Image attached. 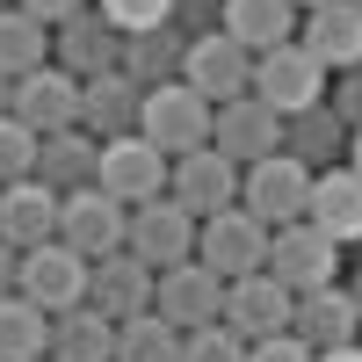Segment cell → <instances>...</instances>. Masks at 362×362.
I'll use <instances>...</instances> for the list:
<instances>
[{"mask_svg":"<svg viewBox=\"0 0 362 362\" xmlns=\"http://www.w3.org/2000/svg\"><path fill=\"white\" fill-rule=\"evenodd\" d=\"M210 124H218V109H210L189 80H167V87H145V116H138V138H153L167 160H189L210 145Z\"/></svg>","mask_w":362,"mask_h":362,"instance_id":"cell-1","label":"cell"},{"mask_svg":"<svg viewBox=\"0 0 362 362\" xmlns=\"http://www.w3.org/2000/svg\"><path fill=\"white\" fill-rule=\"evenodd\" d=\"M268 247H276V232H268L247 203H232V210H218V218H203V232H196V261L210 268V276H225V283L261 276V268H268Z\"/></svg>","mask_w":362,"mask_h":362,"instance_id":"cell-2","label":"cell"},{"mask_svg":"<svg viewBox=\"0 0 362 362\" xmlns=\"http://www.w3.org/2000/svg\"><path fill=\"white\" fill-rule=\"evenodd\" d=\"M326 87H334V73L305 51V37H290V44H276V51L254 58V95L276 109V116H297V109L326 102Z\"/></svg>","mask_w":362,"mask_h":362,"instance_id":"cell-3","label":"cell"},{"mask_svg":"<svg viewBox=\"0 0 362 362\" xmlns=\"http://www.w3.org/2000/svg\"><path fill=\"white\" fill-rule=\"evenodd\" d=\"M167 174H174V160L160 153L153 138H109L102 145V174H95V189H109L124 210H145V203H160L167 196Z\"/></svg>","mask_w":362,"mask_h":362,"instance_id":"cell-4","label":"cell"},{"mask_svg":"<svg viewBox=\"0 0 362 362\" xmlns=\"http://www.w3.org/2000/svg\"><path fill=\"white\" fill-rule=\"evenodd\" d=\"M87 283H95V261L87 254H73L66 239H51V247H29L22 254V297L37 312H80L87 305Z\"/></svg>","mask_w":362,"mask_h":362,"instance_id":"cell-5","label":"cell"},{"mask_svg":"<svg viewBox=\"0 0 362 362\" xmlns=\"http://www.w3.org/2000/svg\"><path fill=\"white\" fill-rule=\"evenodd\" d=\"M58 239H66L73 254H87V261H109V254L131 247V210L109 189H73L58 203Z\"/></svg>","mask_w":362,"mask_h":362,"instance_id":"cell-6","label":"cell"},{"mask_svg":"<svg viewBox=\"0 0 362 362\" xmlns=\"http://www.w3.org/2000/svg\"><path fill=\"white\" fill-rule=\"evenodd\" d=\"M239 203H247L268 232H283V225H297V218H305V203H312V174L297 167L290 153L254 160L247 174H239Z\"/></svg>","mask_w":362,"mask_h":362,"instance_id":"cell-7","label":"cell"},{"mask_svg":"<svg viewBox=\"0 0 362 362\" xmlns=\"http://www.w3.org/2000/svg\"><path fill=\"white\" fill-rule=\"evenodd\" d=\"M210 153H225L239 174H247L254 160H276L283 153V116L268 109L261 95H239L218 109V124H210Z\"/></svg>","mask_w":362,"mask_h":362,"instance_id":"cell-8","label":"cell"},{"mask_svg":"<svg viewBox=\"0 0 362 362\" xmlns=\"http://www.w3.org/2000/svg\"><path fill=\"white\" fill-rule=\"evenodd\" d=\"M181 80H189L210 109H225V102H239V95H254V51L232 44L225 29H210V37L189 44V66H181Z\"/></svg>","mask_w":362,"mask_h":362,"instance_id":"cell-9","label":"cell"},{"mask_svg":"<svg viewBox=\"0 0 362 362\" xmlns=\"http://www.w3.org/2000/svg\"><path fill=\"white\" fill-rule=\"evenodd\" d=\"M268 276L290 283L297 297H305V290H326V283H341V247H334L312 218H297V225L276 232V247H268Z\"/></svg>","mask_w":362,"mask_h":362,"instance_id":"cell-10","label":"cell"},{"mask_svg":"<svg viewBox=\"0 0 362 362\" xmlns=\"http://www.w3.org/2000/svg\"><path fill=\"white\" fill-rule=\"evenodd\" d=\"M290 312H297V290L290 283H276L261 268V276H239V283H225V326L239 341H276V334H290Z\"/></svg>","mask_w":362,"mask_h":362,"instance_id":"cell-11","label":"cell"},{"mask_svg":"<svg viewBox=\"0 0 362 362\" xmlns=\"http://www.w3.org/2000/svg\"><path fill=\"white\" fill-rule=\"evenodd\" d=\"M153 312L174 326V334H196V326H225V276H210L203 261H181L160 276Z\"/></svg>","mask_w":362,"mask_h":362,"instance_id":"cell-12","label":"cell"},{"mask_svg":"<svg viewBox=\"0 0 362 362\" xmlns=\"http://www.w3.org/2000/svg\"><path fill=\"white\" fill-rule=\"evenodd\" d=\"M196 218L181 203H145V210H131V254L153 268V276H167V268H181V261H196Z\"/></svg>","mask_w":362,"mask_h":362,"instance_id":"cell-13","label":"cell"},{"mask_svg":"<svg viewBox=\"0 0 362 362\" xmlns=\"http://www.w3.org/2000/svg\"><path fill=\"white\" fill-rule=\"evenodd\" d=\"M167 203H181L189 218L203 225V218H218V210H232L239 203V167L225 160V153H189V160H174V174H167Z\"/></svg>","mask_w":362,"mask_h":362,"instance_id":"cell-14","label":"cell"},{"mask_svg":"<svg viewBox=\"0 0 362 362\" xmlns=\"http://www.w3.org/2000/svg\"><path fill=\"white\" fill-rule=\"evenodd\" d=\"M51 66H66L73 80H95V73H116L124 66V37L102 8H80L66 29H51Z\"/></svg>","mask_w":362,"mask_h":362,"instance_id":"cell-15","label":"cell"},{"mask_svg":"<svg viewBox=\"0 0 362 362\" xmlns=\"http://www.w3.org/2000/svg\"><path fill=\"white\" fill-rule=\"evenodd\" d=\"M138 116H145V87L124 73V66H116V73H95V80H87L80 87V131L87 138H131L138 131Z\"/></svg>","mask_w":362,"mask_h":362,"instance_id":"cell-16","label":"cell"},{"mask_svg":"<svg viewBox=\"0 0 362 362\" xmlns=\"http://www.w3.org/2000/svg\"><path fill=\"white\" fill-rule=\"evenodd\" d=\"M348 124H341V109L334 102H312V109H297L283 116V153L305 167V174H326V167H348Z\"/></svg>","mask_w":362,"mask_h":362,"instance_id":"cell-17","label":"cell"},{"mask_svg":"<svg viewBox=\"0 0 362 362\" xmlns=\"http://www.w3.org/2000/svg\"><path fill=\"white\" fill-rule=\"evenodd\" d=\"M290 334L305 341L312 355H326V348H348V341L362 334V305L348 297V283L305 290V297H297V312H290Z\"/></svg>","mask_w":362,"mask_h":362,"instance_id":"cell-18","label":"cell"},{"mask_svg":"<svg viewBox=\"0 0 362 362\" xmlns=\"http://www.w3.org/2000/svg\"><path fill=\"white\" fill-rule=\"evenodd\" d=\"M153 290H160V276L145 268L131 247L124 254H109V261H95V283H87V305H95L102 319H138V312H153Z\"/></svg>","mask_w":362,"mask_h":362,"instance_id":"cell-19","label":"cell"},{"mask_svg":"<svg viewBox=\"0 0 362 362\" xmlns=\"http://www.w3.org/2000/svg\"><path fill=\"white\" fill-rule=\"evenodd\" d=\"M80 87L87 80H73L66 66H44V73H29L22 80V95H15V116L37 138H58V131H80Z\"/></svg>","mask_w":362,"mask_h":362,"instance_id":"cell-20","label":"cell"},{"mask_svg":"<svg viewBox=\"0 0 362 362\" xmlns=\"http://www.w3.org/2000/svg\"><path fill=\"white\" fill-rule=\"evenodd\" d=\"M58 203H66V196L44 189L37 174L15 181V189H0V239L22 247V254L29 247H51V239H58Z\"/></svg>","mask_w":362,"mask_h":362,"instance_id":"cell-21","label":"cell"},{"mask_svg":"<svg viewBox=\"0 0 362 362\" xmlns=\"http://www.w3.org/2000/svg\"><path fill=\"white\" fill-rule=\"evenodd\" d=\"M305 218L334 239V247H355V239H362V174H355V167H326V174H312Z\"/></svg>","mask_w":362,"mask_h":362,"instance_id":"cell-22","label":"cell"},{"mask_svg":"<svg viewBox=\"0 0 362 362\" xmlns=\"http://www.w3.org/2000/svg\"><path fill=\"white\" fill-rule=\"evenodd\" d=\"M305 51L326 73H355L362 66V8L355 0H326V8L305 15Z\"/></svg>","mask_w":362,"mask_h":362,"instance_id":"cell-23","label":"cell"},{"mask_svg":"<svg viewBox=\"0 0 362 362\" xmlns=\"http://www.w3.org/2000/svg\"><path fill=\"white\" fill-rule=\"evenodd\" d=\"M95 174H102V138H87V131L44 138V153H37V181L44 189L73 196V189H95Z\"/></svg>","mask_w":362,"mask_h":362,"instance_id":"cell-24","label":"cell"},{"mask_svg":"<svg viewBox=\"0 0 362 362\" xmlns=\"http://www.w3.org/2000/svg\"><path fill=\"white\" fill-rule=\"evenodd\" d=\"M181 66H189V37H181L174 22L124 37V73H131L138 87H167V80H181Z\"/></svg>","mask_w":362,"mask_h":362,"instance_id":"cell-25","label":"cell"},{"mask_svg":"<svg viewBox=\"0 0 362 362\" xmlns=\"http://www.w3.org/2000/svg\"><path fill=\"white\" fill-rule=\"evenodd\" d=\"M225 37L261 58V51H276V44L297 37V8L290 0H225Z\"/></svg>","mask_w":362,"mask_h":362,"instance_id":"cell-26","label":"cell"},{"mask_svg":"<svg viewBox=\"0 0 362 362\" xmlns=\"http://www.w3.org/2000/svg\"><path fill=\"white\" fill-rule=\"evenodd\" d=\"M51 362H116V319H102L95 305L58 312L51 319Z\"/></svg>","mask_w":362,"mask_h":362,"instance_id":"cell-27","label":"cell"},{"mask_svg":"<svg viewBox=\"0 0 362 362\" xmlns=\"http://www.w3.org/2000/svg\"><path fill=\"white\" fill-rule=\"evenodd\" d=\"M44 66H51V29L37 15H22V8H0V73L29 80V73H44Z\"/></svg>","mask_w":362,"mask_h":362,"instance_id":"cell-28","label":"cell"},{"mask_svg":"<svg viewBox=\"0 0 362 362\" xmlns=\"http://www.w3.org/2000/svg\"><path fill=\"white\" fill-rule=\"evenodd\" d=\"M51 355V312H37L29 297H0V362H44Z\"/></svg>","mask_w":362,"mask_h":362,"instance_id":"cell-29","label":"cell"},{"mask_svg":"<svg viewBox=\"0 0 362 362\" xmlns=\"http://www.w3.org/2000/svg\"><path fill=\"white\" fill-rule=\"evenodd\" d=\"M116 362H181V334L160 312H138L116 326Z\"/></svg>","mask_w":362,"mask_h":362,"instance_id":"cell-30","label":"cell"},{"mask_svg":"<svg viewBox=\"0 0 362 362\" xmlns=\"http://www.w3.org/2000/svg\"><path fill=\"white\" fill-rule=\"evenodd\" d=\"M37 153H44V138L22 124V116H0V189H15V181L37 174Z\"/></svg>","mask_w":362,"mask_h":362,"instance_id":"cell-31","label":"cell"},{"mask_svg":"<svg viewBox=\"0 0 362 362\" xmlns=\"http://www.w3.org/2000/svg\"><path fill=\"white\" fill-rule=\"evenodd\" d=\"M181 362H247V341L232 326H196V334H181Z\"/></svg>","mask_w":362,"mask_h":362,"instance_id":"cell-32","label":"cell"},{"mask_svg":"<svg viewBox=\"0 0 362 362\" xmlns=\"http://www.w3.org/2000/svg\"><path fill=\"white\" fill-rule=\"evenodd\" d=\"M95 8L116 22V37H138V29H160L174 15V0H95Z\"/></svg>","mask_w":362,"mask_h":362,"instance_id":"cell-33","label":"cell"},{"mask_svg":"<svg viewBox=\"0 0 362 362\" xmlns=\"http://www.w3.org/2000/svg\"><path fill=\"white\" fill-rule=\"evenodd\" d=\"M174 29H181V37H210V29H225V0H174V15H167Z\"/></svg>","mask_w":362,"mask_h":362,"instance_id":"cell-34","label":"cell"},{"mask_svg":"<svg viewBox=\"0 0 362 362\" xmlns=\"http://www.w3.org/2000/svg\"><path fill=\"white\" fill-rule=\"evenodd\" d=\"M326 102L341 109V124H348V131H362V66H355V73H334V87H326Z\"/></svg>","mask_w":362,"mask_h":362,"instance_id":"cell-35","label":"cell"},{"mask_svg":"<svg viewBox=\"0 0 362 362\" xmlns=\"http://www.w3.org/2000/svg\"><path fill=\"white\" fill-rule=\"evenodd\" d=\"M247 362H312V348L297 341V334H276V341H254Z\"/></svg>","mask_w":362,"mask_h":362,"instance_id":"cell-36","label":"cell"},{"mask_svg":"<svg viewBox=\"0 0 362 362\" xmlns=\"http://www.w3.org/2000/svg\"><path fill=\"white\" fill-rule=\"evenodd\" d=\"M15 8H22V15H37L44 29H66V22L87 8V0H15Z\"/></svg>","mask_w":362,"mask_h":362,"instance_id":"cell-37","label":"cell"},{"mask_svg":"<svg viewBox=\"0 0 362 362\" xmlns=\"http://www.w3.org/2000/svg\"><path fill=\"white\" fill-rule=\"evenodd\" d=\"M15 290H22V247L0 239V297H15Z\"/></svg>","mask_w":362,"mask_h":362,"instance_id":"cell-38","label":"cell"},{"mask_svg":"<svg viewBox=\"0 0 362 362\" xmlns=\"http://www.w3.org/2000/svg\"><path fill=\"white\" fill-rule=\"evenodd\" d=\"M15 95H22V80H8V73H0V116H15Z\"/></svg>","mask_w":362,"mask_h":362,"instance_id":"cell-39","label":"cell"},{"mask_svg":"<svg viewBox=\"0 0 362 362\" xmlns=\"http://www.w3.org/2000/svg\"><path fill=\"white\" fill-rule=\"evenodd\" d=\"M312 362H362V348L348 341V348H326V355H312Z\"/></svg>","mask_w":362,"mask_h":362,"instance_id":"cell-40","label":"cell"},{"mask_svg":"<svg viewBox=\"0 0 362 362\" xmlns=\"http://www.w3.org/2000/svg\"><path fill=\"white\" fill-rule=\"evenodd\" d=\"M348 167H355V174H362V131H355V138H348Z\"/></svg>","mask_w":362,"mask_h":362,"instance_id":"cell-41","label":"cell"},{"mask_svg":"<svg viewBox=\"0 0 362 362\" xmlns=\"http://www.w3.org/2000/svg\"><path fill=\"white\" fill-rule=\"evenodd\" d=\"M290 8H297V15H312V8H326V0H290Z\"/></svg>","mask_w":362,"mask_h":362,"instance_id":"cell-42","label":"cell"},{"mask_svg":"<svg viewBox=\"0 0 362 362\" xmlns=\"http://www.w3.org/2000/svg\"><path fill=\"white\" fill-rule=\"evenodd\" d=\"M348 297H355V305H362V268H355V283H348Z\"/></svg>","mask_w":362,"mask_h":362,"instance_id":"cell-43","label":"cell"},{"mask_svg":"<svg viewBox=\"0 0 362 362\" xmlns=\"http://www.w3.org/2000/svg\"><path fill=\"white\" fill-rule=\"evenodd\" d=\"M0 8H15V0H0Z\"/></svg>","mask_w":362,"mask_h":362,"instance_id":"cell-44","label":"cell"},{"mask_svg":"<svg viewBox=\"0 0 362 362\" xmlns=\"http://www.w3.org/2000/svg\"><path fill=\"white\" fill-rule=\"evenodd\" d=\"M355 8H362V0H355Z\"/></svg>","mask_w":362,"mask_h":362,"instance_id":"cell-45","label":"cell"},{"mask_svg":"<svg viewBox=\"0 0 362 362\" xmlns=\"http://www.w3.org/2000/svg\"><path fill=\"white\" fill-rule=\"evenodd\" d=\"M44 362H51V355H44Z\"/></svg>","mask_w":362,"mask_h":362,"instance_id":"cell-46","label":"cell"}]
</instances>
